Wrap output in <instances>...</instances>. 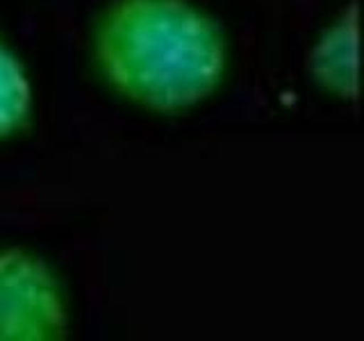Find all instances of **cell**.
Wrapping results in <instances>:
<instances>
[{
  "label": "cell",
  "mask_w": 364,
  "mask_h": 341,
  "mask_svg": "<svg viewBox=\"0 0 364 341\" xmlns=\"http://www.w3.org/2000/svg\"><path fill=\"white\" fill-rule=\"evenodd\" d=\"M32 91L18 60L0 41V136H9L28 125Z\"/></svg>",
  "instance_id": "obj_4"
},
{
  "label": "cell",
  "mask_w": 364,
  "mask_h": 341,
  "mask_svg": "<svg viewBox=\"0 0 364 341\" xmlns=\"http://www.w3.org/2000/svg\"><path fill=\"white\" fill-rule=\"evenodd\" d=\"M96 57L123 96L176 112L221 82L225 45L214 21L185 0H119L100 23Z\"/></svg>",
  "instance_id": "obj_1"
},
{
  "label": "cell",
  "mask_w": 364,
  "mask_h": 341,
  "mask_svg": "<svg viewBox=\"0 0 364 341\" xmlns=\"http://www.w3.org/2000/svg\"><path fill=\"white\" fill-rule=\"evenodd\" d=\"M68 330L53 273L23 250L0 253V341H55Z\"/></svg>",
  "instance_id": "obj_2"
},
{
  "label": "cell",
  "mask_w": 364,
  "mask_h": 341,
  "mask_svg": "<svg viewBox=\"0 0 364 341\" xmlns=\"http://www.w3.org/2000/svg\"><path fill=\"white\" fill-rule=\"evenodd\" d=\"M314 80L330 94L344 100H358V3L341 11L339 18L310 55Z\"/></svg>",
  "instance_id": "obj_3"
}]
</instances>
